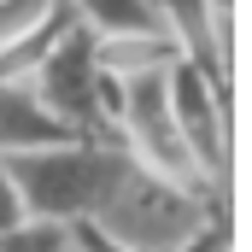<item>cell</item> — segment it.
<instances>
[{
    "mask_svg": "<svg viewBox=\"0 0 252 252\" xmlns=\"http://www.w3.org/2000/svg\"><path fill=\"white\" fill-rule=\"evenodd\" d=\"M0 158H6L30 217L94 223L129 153L100 147V141H47V147H24V153H0Z\"/></svg>",
    "mask_w": 252,
    "mask_h": 252,
    "instance_id": "1",
    "label": "cell"
},
{
    "mask_svg": "<svg viewBox=\"0 0 252 252\" xmlns=\"http://www.w3.org/2000/svg\"><path fill=\"white\" fill-rule=\"evenodd\" d=\"M24 88L70 141L124 147V135H118V82L94 64V35L76 18L59 30V41L30 64Z\"/></svg>",
    "mask_w": 252,
    "mask_h": 252,
    "instance_id": "2",
    "label": "cell"
},
{
    "mask_svg": "<svg viewBox=\"0 0 252 252\" xmlns=\"http://www.w3.org/2000/svg\"><path fill=\"white\" fill-rule=\"evenodd\" d=\"M205 211H211V193H193L182 182H170V176L124 158V170H118L112 193H106L94 229L112 235L129 252H176L205 223Z\"/></svg>",
    "mask_w": 252,
    "mask_h": 252,
    "instance_id": "3",
    "label": "cell"
},
{
    "mask_svg": "<svg viewBox=\"0 0 252 252\" xmlns=\"http://www.w3.org/2000/svg\"><path fill=\"white\" fill-rule=\"evenodd\" d=\"M164 100H170V124L182 135L188 158L199 164L205 188L211 193H229V76H211L199 70L193 59L164 64Z\"/></svg>",
    "mask_w": 252,
    "mask_h": 252,
    "instance_id": "4",
    "label": "cell"
},
{
    "mask_svg": "<svg viewBox=\"0 0 252 252\" xmlns=\"http://www.w3.org/2000/svg\"><path fill=\"white\" fill-rule=\"evenodd\" d=\"M176 59V41L164 30H124V35H94V64L112 76V82H129L141 70H158V64Z\"/></svg>",
    "mask_w": 252,
    "mask_h": 252,
    "instance_id": "5",
    "label": "cell"
},
{
    "mask_svg": "<svg viewBox=\"0 0 252 252\" xmlns=\"http://www.w3.org/2000/svg\"><path fill=\"white\" fill-rule=\"evenodd\" d=\"M47 141H70L35 100L24 82H0V153H24V147H47Z\"/></svg>",
    "mask_w": 252,
    "mask_h": 252,
    "instance_id": "6",
    "label": "cell"
},
{
    "mask_svg": "<svg viewBox=\"0 0 252 252\" xmlns=\"http://www.w3.org/2000/svg\"><path fill=\"white\" fill-rule=\"evenodd\" d=\"M70 18L88 35H124V30H164L158 0H64ZM170 35V30H164Z\"/></svg>",
    "mask_w": 252,
    "mask_h": 252,
    "instance_id": "7",
    "label": "cell"
},
{
    "mask_svg": "<svg viewBox=\"0 0 252 252\" xmlns=\"http://www.w3.org/2000/svg\"><path fill=\"white\" fill-rule=\"evenodd\" d=\"M0 252H76V235L53 217H18L12 229H0Z\"/></svg>",
    "mask_w": 252,
    "mask_h": 252,
    "instance_id": "8",
    "label": "cell"
},
{
    "mask_svg": "<svg viewBox=\"0 0 252 252\" xmlns=\"http://www.w3.org/2000/svg\"><path fill=\"white\" fill-rule=\"evenodd\" d=\"M18 217H30V211H24V199H18V182H12V170H6V158H0V229H12Z\"/></svg>",
    "mask_w": 252,
    "mask_h": 252,
    "instance_id": "9",
    "label": "cell"
}]
</instances>
